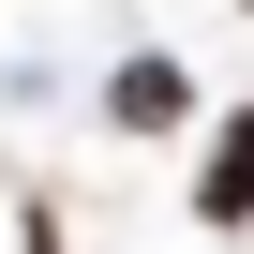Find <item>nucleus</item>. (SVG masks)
Here are the masks:
<instances>
[{
  "mask_svg": "<svg viewBox=\"0 0 254 254\" xmlns=\"http://www.w3.org/2000/svg\"><path fill=\"white\" fill-rule=\"evenodd\" d=\"M194 209H209V224H239V209H254V135H224V165H209V194H194Z\"/></svg>",
  "mask_w": 254,
  "mask_h": 254,
  "instance_id": "1",
  "label": "nucleus"
}]
</instances>
